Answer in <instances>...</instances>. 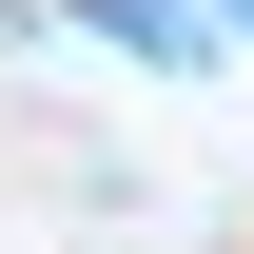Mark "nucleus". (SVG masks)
<instances>
[{"label":"nucleus","mask_w":254,"mask_h":254,"mask_svg":"<svg viewBox=\"0 0 254 254\" xmlns=\"http://www.w3.org/2000/svg\"><path fill=\"white\" fill-rule=\"evenodd\" d=\"M98 39H118V59H157V78L215 59V20H195V0H98Z\"/></svg>","instance_id":"f257e3e1"},{"label":"nucleus","mask_w":254,"mask_h":254,"mask_svg":"<svg viewBox=\"0 0 254 254\" xmlns=\"http://www.w3.org/2000/svg\"><path fill=\"white\" fill-rule=\"evenodd\" d=\"M215 20H254V0H215Z\"/></svg>","instance_id":"f03ea898"}]
</instances>
